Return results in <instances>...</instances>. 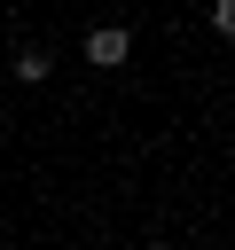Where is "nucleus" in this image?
Masks as SVG:
<instances>
[{"instance_id":"f257e3e1","label":"nucleus","mask_w":235,"mask_h":250,"mask_svg":"<svg viewBox=\"0 0 235 250\" xmlns=\"http://www.w3.org/2000/svg\"><path fill=\"white\" fill-rule=\"evenodd\" d=\"M125 55H133V31H125V23H94V31H86V62H102V70H118Z\"/></svg>"},{"instance_id":"f03ea898","label":"nucleus","mask_w":235,"mask_h":250,"mask_svg":"<svg viewBox=\"0 0 235 250\" xmlns=\"http://www.w3.org/2000/svg\"><path fill=\"white\" fill-rule=\"evenodd\" d=\"M16 78L39 86V78H47V47H16Z\"/></svg>"},{"instance_id":"7ed1b4c3","label":"nucleus","mask_w":235,"mask_h":250,"mask_svg":"<svg viewBox=\"0 0 235 250\" xmlns=\"http://www.w3.org/2000/svg\"><path fill=\"white\" fill-rule=\"evenodd\" d=\"M212 31H227V39H235V0H219V8H212Z\"/></svg>"}]
</instances>
